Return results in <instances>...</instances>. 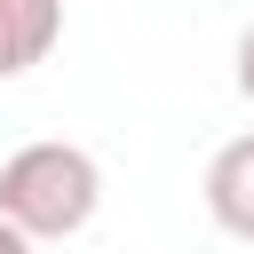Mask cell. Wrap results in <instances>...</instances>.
Segmentation results:
<instances>
[{
	"label": "cell",
	"mask_w": 254,
	"mask_h": 254,
	"mask_svg": "<svg viewBox=\"0 0 254 254\" xmlns=\"http://www.w3.org/2000/svg\"><path fill=\"white\" fill-rule=\"evenodd\" d=\"M64 40V0H0V79H24Z\"/></svg>",
	"instance_id": "obj_3"
},
{
	"label": "cell",
	"mask_w": 254,
	"mask_h": 254,
	"mask_svg": "<svg viewBox=\"0 0 254 254\" xmlns=\"http://www.w3.org/2000/svg\"><path fill=\"white\" fill-rule=\"evenodd\" d=\"M0 254H32V238H24V230H16L8 214H0Z\"/></svg>",
	"instance_id": "obj_5"
},
{
	"label": "cell",
	"mask_w": 254,
	"mask_h": 254,
	"mask_svg": "<svg viewBox=\"0 0 254 254\" xmlns=\"http://www.w3.org/2000/svg\"><path fill=\"white\" fill-rule=\"evenodd\" d=\"M206 214H214V230L222 238H238V246H254V135H230L214 159H206Z\"/></svg>",
	"instance_id": "obj_2"
},
{
	"label": "cell",
	"mask_w": 254,
	"mask_h": 254,
	"mask_svg": "<svg viewBox=\"0 0 254 254\" xmlns=\"http://www.w3.org/2000/svg\"><path fill=\"white\" fill-rule=\"evenodd\" d=\"M230 64H238V95H246V103H254V24H246V32H238V56H230Z\"/></svg>",
	"instance_id": "obj_4"
},
{
	"label": "cell",
	"mask_w": 254,
	"mask_h": 254,
	"mask_svg": "<svg viewBox=\"0 0 254 254\" xmlns=\"http://www.w3.org/2000/svg\"><path fill=\"white\" fill-rule=\"evenodd\" d=\"M95 206H103V167H95V151H79V143H64V135H40V143H24V151L0 159V214H8L32 246L79 238V230L95 222Z\"/></svg>",
	"instance_id": "obj_1"
}]
</instances>
